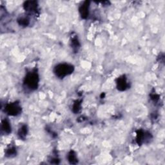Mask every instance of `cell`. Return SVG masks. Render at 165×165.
Listing matches in <instances>:
<instances>
[{"label": "cell", "instance_id": "obj_3", "mask_svg": "<svg viewBox=\"0 0 165 165\" xmlns=\"http://www.w3.org/2000/svg\"><path fill=\"white\" fill-rule=\"evenodd\" d=\"M5 111L8 115L15 116L20 114L21 112V108L20 106L19 103L14 102L12 103L7 104L5 107Z\"/></svg>", "mask_w": 165, "mask_h": 165}, {"label": "cell", "instance_id": "obj_13", "mask_svg": "<svg viewBox=\"0 0 165 165\" xmlns=\"http://www.w3.org/2000/svg\"><path fill=\"white\" fill-rule=\"evenodd\" d=\"M81 109V101L77 100L74 103L73 105V112L74 113H77L79 112Z\"/></svg>", "mask_w": 165, "mask_h": 165}, {"label": "cell", "instance_id": "obj_7", "mask_svg": "<svg viewBox=\"0 0 165 165\" xmlns=\"http://www.w3.org/2000/svg\"><path fill=\"white\" fill-rule=\"evenodd\" d=\"M89 6H90L89 2H85L81 5V7L80 8V14L82 17V18L85 19L88 17Z\"/></svg>", "mask_w": 165, "mask_h": 165}, {"label": "cell", "instance_id": "obj_15", "mask_svg": "<svg viewBox=\"0 0 165 165\" xmlns=\"http://www.w3.org/2000/svg\"><path fill=\"white\" fill-rule=\"evenodd\" d=\"M151 98H152V99H153V100L154 101H158L159 100V95L155 94H154L153 95H151Z\"/></svg>", "mask_w": 165, "mask_h": 165}, {"label": "cell", "instance_id": "obj_2", "mask_svg": "<svg viewBox=\"0 0 165 165\" xmlns=\"http://www.w3.org/2000/svg\"><path fill=\"white\" fill-rule=\"evenodd\" d=\"M74 67L73 65L68 63H61L58 64L54 68V74L60 79L70 75L74 72Z\"/></svg>", "mask_w": 165, "mask_h": 165}, {"label": "cell", "instance_id": "obj_14", "mask_svg": "<svg viewBox=\"0 0 165 165\" xmlns=\"http://www.w3.org/2000/svg\"><path fill=\"white\" fill-rule=\"evenodd\" d=\"M16 154V149L15 147H11L10 148L7 149L6 152V155L8 157H12Z\"/></svg>", "mask_w": 165, "mask_h": 165}, {"label": "cell", "instance_id": "obj_11", "mask_svg": "<svg viewBox=\"0 0 165 165\" xmlns=\"http://www.w3.org/2000/svg\"><path fill=\"white\" fill-rule=\"evenodd\" d=\"M18 22L20 25L23 27H27L30 24V21L27 17H21L18 20Z\"/></svg>", "mask_w": 165, "mask_h": 165}, {"label": "cell", "instance_id": "obj_4", "mask_svg": "<svg viewBox=\"0 0 165 165\" xmlns=\"http://www.w3.org/2000/svg\"><path fill=\"white\" fill-rule=\"evenodd\" d=\"M152 138L150 134L146 133L142 130H139L137 133V142L140 145L142 144L143 142H145L147 140H150Z\"/></svg>", "mask_w": 165, "mask_h": 165}, {"label": "cell", "instance_id": "obj_10", "mask_svg": "<svg viewBox=\"0 0 165 165\" xmlns=\"http://www.w3.org/2000/svg\"><path fill=\"white\" fill-rule=\"evenodd\" d=\"M68 160L71 164H76L77 163V159L76 154L74 151H70L68 155Z\"/></svg>", "mask_w": 165, "mask_h": 165}, {"label": "cell", "instance_id": "obj_8", "mask_svg": "<svg viewBox=\"0 0 165 165\" xmlns=\"http://www.w3.org/2000/svg\"><path fill=\"white\" fill-rule=\"evenodd\" d=\"M2 130L6 134H10L11 132V125L9 121L5 119L2 123Z\"/></svg>", "mask_w": 165, "mask_h": 165}, {"label": "cell", "instance_id": "obj_6", "mask_svg": "<svg viewBox=\"0 0 165 165\" xmlns=\"http://www.w3.org/2000/svg\"><path fill=\"white\" fill-rule=\"evenodd\" d=\"M117 87L120 91H124L128 88V83L127 82V77L124 76L119 77L117 80Z\"/></svg>", "mask_w": 165, "mask_h": 165}, {"label": "cell", "instance_id": "obj_12", "mask_svg": "<svg viewBox=\"0 0 165 165\" xmlns=\"http://www.w3.org/2000/svg\"><path fill=\"white\" fill-rule=\"evenodd\" d=\"M71 43H72V47L73 48V50H78V49L80 48V42H79V41H78L77 38L76 37L72 38Z\"/></svg>", "mask_w": 165, "mask_h": 165}, {"label": "cell", "instance_id": "obj_1", "mask_svg": "<svg viewBox=\"0 0 165 165\" xmlns=\"http://www.w3.org/2000/svg\"><path fill=\"white\" fill-rule=\"evenodd\" d=\"M39 81L38 74L36 70H34L27 74L24 80V85L30 90H35L38 87Z\"/></svg>", "mask_w": 165, "mask_h": 165}, {"label": "cell", "instance_id": "obj_9", "mask_svg": "<svg viewBox=\"0 0 165 165\" xmlns=\"http://www.w3.org/2000/svg\"><path fill=\"white\" fill-rule=\"evenodd\" d=\"M27 127L26 125H23L18 131V136L21 140H25L27 134Z\"/></svg>", "mask_w": 165, "mask_h": 165}, {"label": "cell", "instance_id": "obj_5", "mask_svg": "<svg viewBox=\"0 0 165 165\" xmlns=\"http://www.w3.org/2000/svg\"><path fill=\"white\" fill-rule=\"evenodd\" d=\"M23 7L25 11L30 13H36L38 12V5L36 2L28 1L24 3Z\"/></svg>", "mask_w": 165, "mask_h": 165}]
</instances>
